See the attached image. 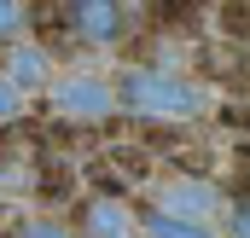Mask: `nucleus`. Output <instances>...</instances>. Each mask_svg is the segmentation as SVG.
I'll list each match as a JSON object with an SVG mask.
<instances>
[{"label": "nucleus", "instance_id": "obj_1", "mask_svg": "<svg viewBox=\"0 0 250 238\" xmlns=\"http://www.w3.org/2000/svg\"><path fill=\"white\" fill-rule=\"evenodd\" d=\"M117 105L146 122H192L204 117V87L187 76H169V70H123Z\"/></svg>", "mask_w": 250, "mask_h": 238}, {"label": "nucleus", "instance_id": "obj_2", "mask_svg": "<svg viewBox=\"0 0 250 238\" xmlns=\"http://www.w3.org/2000/svg\"><path fill=\"white\" fill-rule=\"evenodd\" d=\"M215 209H221L215 186H209V180H192V175H181V180H169V186H157V209H151V215H169V221L204 227V221H209Z\"/></svg>", "mask_w": 250, "mask_h": 238}, {"label": "nucleus", "instance_id": "obj_3", "mask_svg": "<svg viewBox=\"0 0 250 238\" xmlns=\"http://www.w3.org/2000/svg\"><path fill=\"white\" fill-rule=\"evenodd\" d=\"M53 105L70 122H105L111 105H117V93H111L105 76H64V81H53Z\"/></svg>", "mask_w": 250, "mask_h": 238}, {"label": "nucleus", "instance_id": "obj_4", "mask_svg": "<svg viewBox=\"0 0 250 238\" xmlns=\"http://www.w3.org/2000/svg\"><path fill=\"white\" fill-rule=\"evenodd\" d=\"M70 23L87 35V41H123V23H128V12L123 6H105V0H76L70 6Z\"/></svg>", "mask_w": 250, "mask_h": 238}, {"label": "nucleus", "instance_id": "obj_5", "mask_svg": "<svg viewBox=\"0 0 250 238\" xmlns=\"http://www.w3.org/2000/svg\"><path fill=\"white\" fill-rule=\"evenodd\" d=\"M82 221H87L93 238H128V203L123 198H87Z\"/></svg>", "mask_w": 250, "mask_h": 238}, {"label": "nucleus", "instance_id": "obj_6", "mask_svg": "<svg viewBox=\"0 0 250 238\" xmlns=\"http://www.w3.org/2000/svg\"><path fill=\"white\" fill-rule=\"evenodd\" d=\"M53 76V59L41 53V47H12V64H6V81L12 87H35V81H47Z\"/></svg>", "mask_w": 250, "mask_h": 238}, {"label": "nucleus", "instance_id": "obj_7", "mask_svg": "<svg viewBox=\"0 0 250 238\" xmlns=\"http://www.w3.org/2000/svg\"><path fill=\"white\" fill-rule=\"evenodd\" d=\"M146 238H215L209 227H187V221H169V215H146Z\"/></svg>", "mask_w": 250, "mask_h": 238}, {"label": "nucleus", "instance_id": "obj_8", "mask_svg": "<svg viewBox=\"0 0 250 238\" xmlns=\"http://www.w3.org/2000/svg\"><path fill=\"white\" fill-rule=\"evenodd\" d=\"M29 23V6H18V0H0V41H18V29Z\"/></svg>", "mask_w": 250, "mask_h": 238}, {"label": "nucleus", "instance_id": "obj_9", "mask_svg": "<svg viewBox=\"0 0 250 238\" xmlns=\"http://www.w3.org/2000/svg\"><path fill=\"white\" fill-rule=\"evenodd\" d=\"M227 238H250V198H239L227 209Z\"/></svg>", "mask_w": 250, "mask_h": 238}, {"label": "nucleus", "instance_id": "obj_10", "mask_svg": "<svg viewBox=\"0 0 250 238\" xmlns=\"http://www.w3.org/2000/svg\"><path fill=\"white\" fill-rule=\"evenodd\" d=\"M18 238H64V227H59V221H47V215H35V221L18 227Z\"/></svg>", "mask_w": 250, "mask_h": 238}, {"label": "nucleus", "instance_id": "obj_11", "mask_svg": "<svg viewBox=\"0 0 250 238\" xmlns=\"http://www.w3.org/2000/svg\"><path fill=\"white\" fill-rule=\"evenodd\" d=\"M6 117H18V87L6 81V70H0V122Z\"/></svg>", "mask_w": 250, "mask_h": 238}]
</instances>
